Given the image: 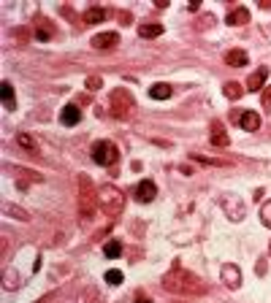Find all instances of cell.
Wrapping results in <instances>:
<instances>
[{
  "instance_id": "obj_5",
  "label": "cell",
  "mask_w": 271,
  "mask_h": 303,
  "mask_svg": "<svg viewBox=\"0 0 271 303\" xmlns=\"http://www.w3.org/2000/svg\"><path fill=\"white\" fill-rule=\"evenodd\" d=\"M130 111H133V95H130L128 90L111 92V114H114L117 119H125Z\"/></svg>"
},
{
  "instance_id": "obj_2",
  "label": "cell",
  "mask_w": 271,
  "mask_h": 303,
  "mask_svg": "<svg viewBox=\"0 0 271 303\" xmlns=\"http://www.w3.org/2000/svg\"><path fill=\"white\" fill-rule=\"evenodd\" d=\"M98 208H101V198H98L95 184L87 173H82L79 176V214H82V219H92Z\"/></svg>"
},
{
  "instance_id": "obj_6",
  "label": "cell",
  "mask_w": 271,
  "mask_h": 303,
  "mask_svg": "<svg viewBox=\"0 0 271 303\" xmlns=\"http://www.w3.org/2000/svg\"><path fill=\"white\" fill-rule=\"evenodd\" d=\"M220 206H222V211L228 214V219H233V222H241L244 214H247V211H244V203L236 198V195H222Z\"/></svg>"
},
{
  "instance_id": "obj_28",
  "label": "cell",
  "mask_w": 271,
  "mask_h": 303,
  "mask_svg": "<svg viewBox=\"0 0 271 303\" xmlns=\"http://www.w3.org/2000/svg\"><path fill=\"white\" fill-rule=\"evenodd\" d=\"M101 87H103V82L98 76H90L87 79V90H101Z\"/></svg>"
},
{
  "instance_id": "obj_8",
  "label": "cell",
  "mask_w": 271,
  "mask_h": 303,
  "mask_svg": "<svg viewBox=\"0 0 271 303\" xmlns=\"http://www.w3.org/2000/svg\"><path fill=\"white\" fill-rule=\"evenodd\" d=\"M136 200H141V203H149V200H155V195H157V184L155 181H149V179H144V181H138L136 184Z\"/></svg>"
},
{
  "instance_id": "obj_34",
  "label": "cell",
  "mask_w": 271,
  "mask_h": 303,
  "mask_svg": "<svg viewBox=\"0 0 271 303\" xmlns=\"http://www.w3.org/2000/svg\"><path fill=\"white\" fill-rule=\"evenodd\" d=\"M263 33H266V36L271 38V28H268V25H263Z\"/></svg>"
},
{
  "instance_id": "obj_9",
  "label": "cell",
  "mask_w": 271,
  "mask_h": 303,
  "mask_svg": "<svg viewBox=\"0 0 271 303\" xmlns=\"http://www.w3.org/2000/svg\"><path fill=\"white\" fill-rule=\"evenodd\" d=\"M92 46L95 49H114V46H120V33H101V36L92 38Z\"/></svg>"
},
{
  "instance_id": "obj_33",
  "label": "cell",
  "mask_w": 271,
  "mask_h": 303,
  "mask_svg": "<svg viewBox=\"0 0 271 303\" xmlns=\"http://www.w3.org/2000/svg\"><path fill=\"white\" fill-rule=\"evenodd\" d=\"M136 303H152V298H149V295H144V292H138L136 295Z\"/></svg>"
},
{
  "instance_id": "obj_23",
  "label": "cell",
  "mask_w": 271,
  "mask_h": 303,
  "mask_svg": "<svg viewBox=\"0 0 271 303\" xmlns=\"http://www.w3.org/2000/svg\"><path fill=\"white\" fill-rule=\"evenodd\" d=\"M36 36H38V41H49V38H52V28H49V22H46V19H41V22H38Z\"/></svg>"
},
{
  "instance_id": "obj_14",
  "label": "cell",
  "mask_w": 271,
  "mask_h": 303,
  "mask_svg": "<svg viewBox=\"0 0 271 303\" xmlns=\"http://www.w3.org/2000/svg\"><path fill=\"white\" fill-rule=\"evenodd\" d=\"M266 79H268V68H257L255 73H249V79H247V90H263V84H266Z\"/></svg>"
},
{
  "instance_id": "obj_19",
  "label": "cell",
  "mask_w": 271,
  "mask_h": 303,
  "mask_svg": "<svg viewBox=\"0 0 271 303\" xmlns=\"http://www.w3.org/2000/svg\"><path fill=\"white\" fill-rule=\"evenodd\" d=\"M17 173H19V176H17V187H19V190H28L33 181H41V179H38L33 171H22V168H19Z\"/></svg>"
},
{
  "instance_id": "obj_16",
  "label": "cell",
  "mask_w": 271,
  "mask_h": 303,
  "mask_svg": "<svg viewBox=\"0 0 271 303\" xmlns=\"http://www.w3.org/2000/svg\"><path fill=\"white\" fill-rule=\"evenodd\" d=\"M103 19H106V11H103V9H98V6H92V9L84 11L82 22H84V25H101Z\"/></svg>"
},
{
  "instance_id": "obj_20",
  "label": "cell",
  "mask_w": 271,
  "mask_h": 303,
  "mask_svg": "<svg viewBox=\"0 0 271 303\" xmlns=\"http://www.w3.org/2000/svg\"><path fill=\"white\" fill-rule=\"evenodd\" d=\"M0 92H3V103L9 111L17 109V98H14V87H11L9 82H3V87H0Z\"/></svg>"
},
{
  "instance_id": "obj_21",
  "label": "cell",
  "mask_w": 271,
  "mask_h": 303,
  "mask_svg": "<svg viewBox=\"0 0 271 303\" xmlns=\"http://www.w3.org/2000/svg\"><path fill=\"white\" fill-rule=\"evenodd\" d=\"M103 254L109 260H114V257H120L122 254V241H106V246H103Z\"/></svg>"
},
{
  "instance_id": "obj_18",
  "label": "cell",
  "mask_w": 271,
  "mask_h": 303,
  "mask_svg": "<svg viewBox=\"0 0 271 303\" xmlns=\"http://www.w3.org/2000/svg\"><path fill=\"white\" fill-rule=\"evenodd\" d=\"M171 84H166V82H157V84H152V90H149V95L155 98V100H166V98H171Z\"/></svg>"
},
{
  "instance_id": "obj_3",
  "label": "cell",
  "mask_w": 271,
  "mask_h": 303,
  "mask_svg": "<svg viewBox=\"0 0 271 303\" xmlns=\"http://www.w3.org/2000/svg\"><path fill=\"white\" fill-rule=\"evenodd\" d=\"M98 198H101V211L109 214V217H120L125 211V195L114 184H103L98 190Z\"/></svg>"
},
{
  "instance_id": "obj_35",
  "label": "cell",
  "mask_w": 271,
  "mask_h": 303,
  "mask_svg": "<svg viewBox=\"0 0 271 303\" xmlns=\"http://www.w3.org/2000/svg\"><path fill=\"white\" fill-rule=\"evenodd\" d=\"M268 254H271V244H268Z\"/></svg>"
},
{
  "instance_id": "obj_25",
  "label": "cell",
  "mask_w": 271,
  "mask_h": 303,
  "mask_svg": "<svg viewBox=\"0 0 271 303\" xmlns=\"http://www.w3.org/2000/svg\"><path fill=\"white\" fill-rule=\"evenodd\" d=\"M106 281H109V284H122V271H117V268L106 271Z\"/></svg>"
},
{
  "instance_id": "obj_22",
  "label": "cell",
  "mask_w": 271,
  "mask_h": 303,
  "mask_svg": "<svg viewBox=\"0 0 271 303\" xmlns=\"http://www.w3.org/2000/svg\"><path fill=\"white\" fill-rule=\"evenodd\" d=\"M222 92H225V98H228V100H239V98L244 95L241 84H236V82H228L225 87H222Z\"/></svg>"
},
{
  "instance_id": "obj_15",
  "label": "cell",
  "mask_w": 271,
  "mask_h": 303,
  "mask_svg": "<svg viewBox=\"0 0 271 303\" xmlns=\"http://www.w3.org/2000/svg\"><path fill=\"white\" fill-rule=\"evenodd\" d=\"M163 25L160 22H144V25H138V36L141 38H157V36H163Z\"/></svg>"
},
{
  "instance_id": "obj_27",
  "label": "cell",
  "mask_w": 271,
  "mask_h": 303,
  "mask_svg": "<svg viewBox=\"0 0 271 303\" xmlns=\"http://www.w3.org/2000/svg\"><path fill=\"white\" fill-rule=\"evenodd\" d=\"M209 25H214V17H211V14H203L201 19H198V28H209Z\"/></svg>"
},
{
  "instance_id": "obj_10",
  "label": "cell",
  "mask_w": 271,
  "mask_h": 303,
  "mask_svg": "<svg viewBox=\"0 0 271 303\" xmlns=\"http://www.w3.org/2000/svg\"><path fill=\"white\" fill-rule=\"evenodd\" d=\"M236 122H239L247 133H255L257 127H260V117H257L255 111H249V109H247V111H241L239 117H236Z\"/></svg>"
},
{
  "instance_id": "obj_32",
  "label": "cell",
  "mask_w": 271,
  "mask_h": 303,
  "mask_svg": "<svg viewBox=\"0 0 271 303\" xmlns=\"http://www.w3.org/2000/svg\"><path fill=\"white\" fill-rule=\"evenodd\" d=\"M187 9H190V11H193V14H195V11L201 9V0H190V3H187Z\"/></svg>"
},
{
  "instance_id": "obj_29",
  "label": "cell",
  "mask_w": 271,
  "mask_h": 303,
  "mask_svg": "<svg viewBox=\"0 0 271 303\" xmlns=\"http://www.w3.org/2000/svg\"><path fill=\"white\" fill-rule=\"evenodd\" d=\"M263 109L271 111V87H266V90H263Z\"/></svg>"
},
{
  "instance_id": "obj_26",
  "label": "cell",
  "mask_w": 271,
  "mask_h": 303,
  "mask_svg": "<svg viewBox=\"0 0 271 303\" xmlns=\"http://www.w3.org/2000/svg\"><path fill=\"white\" fill-rule=\"evenodd\" d=\"M260 219H263V225H266V227H271V200H268V203H263Z\"/></svg>"
},
{
  "instance_id": "obj_1",
  "label": "cell",
  "mask_w": 271,
  "mask_h": 303,
  "mask_svg": "<svg viewBox=\"0 0 271 303\" xmlns=\"http://www.w3.org/2000/svg\"><path fill=\"white\" fill-rule=\"evenodd\" d=\"M163 287H166L168 292H176V295H203L206 292V284H203L195 273L184 271L179 262H174V268L163 276Z\"/></svg>"
},
{
  "instance_id": "obj_7",
  "label": "cell",
  "mask_w": 271,
  "mask_h": 303,
  "mask_svg": "<svg viewBox=\"0 0 271 303\" xmlns=\"http://www.w3.org/2000/svg\"><path fill=\"white\" fill-rule=\"evenodd\" d=\"M220 276H222V284L230 287V289H236L241 284V271H239V265H233V262H225Z\"/></svg>"
},
{
  "instance_id": "obj_24",
  "label": "cell",
  "mask_w": 271,
  "mask_h": 303,
  "mask_svg": "<svg viewBox=\"0 0 271 303\" xmlns=\"http://www.w3.org/2000/svg\"><path fill=\"white\" fill-rule=\"evenodd\" d=\"M17 144H19V146H25V149H36V146H38L36 141L28 136V133H19V136H17Z\"/></svg>"
},
{
  "instance_id": "obj_12",
  "label": "cell",
  "mask_w": 271,
  "mask_h": 303,
  "mask_svg": "<svg viewBox=\"0 0 271 303\" xmlns=\"http://www.w3.org/2000/svg\"><path fill=\"white\" fill-rule=\"evenodd\" d=\"M79 119H82V111H79V106H74V103H68V106H65V109L60 111V122H63L65 127L79 125Z\"/></svg>"
},
{
  "instance_id": "obj_4",
  "label": "cell",
  "mask_w": 271,
  "mask_h": 303,
  "mask_svg": "<svg viewBox=\"0 0 271 303\" xmlns=\"http://www.w3.org/2000/svg\"><path fill=\"white\" fill-rule=\"evenodd\" d=\"M92 160H95L98 165L109 168L120 160V149H117V144H111V141H95V144H92Z\"/></svg>"
},
{
  "instance_id": "obj_11",
  "label": "cell",
  "mask_w": 271,
  "mask_h": 303,
  "mask_svg": "<svg viewBox=\"0 0 271 303\" xmlns=\"http://www.w3.org/2000/svg\"><path fill=\"white\" fill-rule=\"evenodd\" d=\"M209 141H211V146H228L230 144V138H228V133H225V127H222V122H211Z\"/></svg>"
},
{
  "instance_id": "obj_13",
  "label": "cell",
  "mask_w": 271,
  "mask_h": 303,
  "mask_svg": "<svg viewBox=\"0 0 271 303\" xmlns=\"http://www.w3.org/2000/svg\"><path fill=\"white\" fill-rule=\"evenodd\" d=\"M249 22V9H244V6H239V9H233L228 14V25L230 28H241V25Z\"/></svg>"
},
{
  "instance_id": "obj_31",
  "label": "cell",
  "mask_w": 271,
  "mask_h": 303,
  "mask_svg": "<svg viewBox=\"0 0 271 303\" xmlns=\"http://www.w3.org/2000/svg\"><path fill=\"white\" fill-rule=\"evenodd\" d=\"M120 22H122V25L133 22V14H130V11H122V14H120Z\"/></svg>"
},
{
  "instance_id": "obj_17",
  "label": "cell",
  "mask_w": 271,
  "mask_h": 303,
  "mask_svg": "<svg viewBox=\"0 0 271 303\" xmlns=\"http://www.w3.org/2000/svg\"><path fill=\"white\" fill-rule=\"evenodd\" d=\"M225 63L233 65V68H244V65H247V52H241V49L228 52V55H225Z\"/></svg>"
},
{
  "instance_id": "obj_30",
  "label": "cell",
  "mask_w": 271,
  "mask_h": 303,
  "mask_svg": "<svg viewBox=\"0 0 271 303\" xmlns=\"http://www.w3.org/2000/svg\"><path fill=\"white\" fill-rule=\"evenodd\" d=\"M36 303H57V292H46L44 298H38Z\"/></svg>"
}]
</instances>
